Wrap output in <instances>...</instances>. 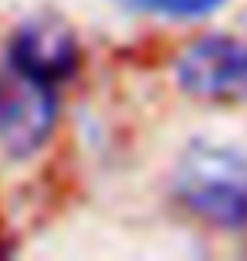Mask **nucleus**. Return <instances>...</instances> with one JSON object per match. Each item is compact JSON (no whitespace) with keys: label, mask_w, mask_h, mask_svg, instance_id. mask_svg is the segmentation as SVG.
I'll return each mask as SVG.
<instances>
[{"label":"nucleus","mask_w":247,"mask_h":261,"mask_svg":"<svg viewBox=\"0 0 247 261\" xmlns=\"http://www.w3.org/2000/svg\"><path fill=\"white\" fill-rule=\"evenodd\" d=\"M129 10L139 14H159V17H173V20H193V17H207L217 7H224L227 0H115Z\"/></svg>","instance_id":"obj_5"},{"label":"nucleus","mask_w":247,"mask_h":261,"mask_svg":"<svg viewBox=\"0 0 247 261\" xmlns=\"http://www.w3.org/2000/svg\"><path fill=\"white\" fill-rule=\"evenodd\" d=\"M7 61L41 82H68L78 71L81 51H78L75 31L61 17H28L7 41Z\"/></svg>","instance_id":"obj_4"},{"label":"nucleus","mask_w":247,"mask_h":261,"mask_svg":"<svg viewBox=\"0 0 247 261\" xmlns=\"http://www.w3.org/2000/svg\"><path fill=\"white\" fill-rule=\"evenodd\" d=\"M173 194L210 227L240 231L247 227V156L234 146L197 139L173 170Z\"/></svg>","instance_id":"obj_1"},{"label":"nucleus","mask_w":247,"mask_h":261,"mask_svg":"<svg viewBox=\"0 0 247 261\" xmlns=\"http://www.w3.org/2000/svg\"><path fill=\"white\" fill-rule=\"evenodd\" d=\"M54 126V85L4 61L0 65V149L14 160H28L51 139Z\"/></svg>","instance_id":"obj_2"},{"label":"nucleus","mask_w":247,"mask_h":261,"mask_svg":"<svg viewBox=\"0 0 247 261\" xmlns=\"http://www.w3.org/2000/svg\"><path fill=\"white\" fill-rule=\"evenodd\" d=\"M176 82L200 102H244L247 98V41L207 34L186 44L176 58Z\"/></svg>","instance_id":"obj_3"}]
</instances>
